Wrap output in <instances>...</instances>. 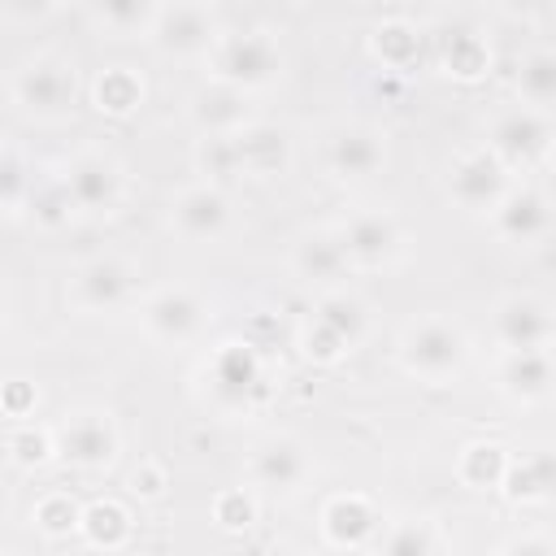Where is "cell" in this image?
Listing matches in <instances>:
<instances>
[{
	"instance_id": "f6af8a7d",
	"label": "cell",
	"mask_w": 556,
	"mask_h": 556,
	"mask_svg": "<svg viewBox=\"0 0 556 556\" xmlns=\"http://www.w3.org/2000/svg\"><path fill=\"white\" fill-rule=\"evenodd\" d=\"M0 326H4V291H0Z\"/></svg>"
},
{
	"instance_id": "e0dca14e",
	"label": "cell",
	"mask_w": 556,
	"mask_h": 556,
	"mask_svg": "<svg viewBox=\"0 0 556 556\" xmlns=\"http://www.w3.org/2000/svg\"><path fill=\"white\" fill-rule=\"evenodd\" d=\"M495 382L521 408L543 404L552 395V356H547V348H504V356L495 365Z\"/></svg>"
},
{
	"instance_id": "8fae6325",
	"label": "cell",
	"mask_w": 556,
	"mask_h": 556,
	"mask_svg": "<svg viewBox=\"0 0 556 556\" xmlns=\"http://www.w3.org/2000/svg\"><path fill=\"white\" fill-rule=\"evenodd\" d=\"M491 226L504 243H517V248L543 243L552 230V204L539 187H508L491 208Z\"/></svg>"
},
{
	"instance_id": "6da1fadb",
	"label": "cell",
	"mask_w": 556,
	"mask_h": 556,
	"mask_svg": "<svg viewBox=\"0 0 556 556\" xmlns=\"http://www.w3.org/2000/svg\"><path fill=\"white\" fill-rule=\"evenodd\" d=\"M208 65H213L217 83H230L239 91H256V87L278 83L287 61H282V48L269 30H239V35H217Z\"/></svg>"
},
{
	"instance_id": "30bf717a",
	"label": "cell",
	"mask_w": 556,
	"mask_h": 556,
	"mask_svg": "<svg viewBox=\"0 0 556 556\" xmlns=\"http://www.w3.org/2000/svg\"><path fill=\"white\" fill-rule=\"evenodd\" d=\"M508 187H513V182H508V169H504L486 148L456 156L452 169H447V195H452L465 213H491L495 200H500Z\"/></svg>"
},
{
	"instance_id": "d6986e66",
	"label": "cell",
	"mask_w": 556,
	"mask_h": 556,
	"mask_svg": "<svg viewBox=\"0 0 556 556\" xmlns=\"http://www.w3.org/2000/svg\"><path fill=\"white\" fill-rule=\"evenodd\" d=\"M378 526H382V513L361 491L330 495L326 508H321V539L330 547H365L378 534Z\"/></svg>"
},
{
	"instance_id": "8992f818",
	"label": "cell",
	"mask_w": 556,
	"mask_h": 556,
	"mask_svg": "<svg viewBox=\"0 0 556 556\" xmlns=\"http://www.w3.org/2000/svg\"><path fill=\"white\" fill-rule=\"evenodd\" d=\"M547 148H552V122H547V109H508L491 122V139H486V152L513 174V169H530L539 161H547Z\"/></svg>"
},
{
	"instance_id": "d6a6232c",
	"label": "cell",
	"mask_w": 556,
	"mask_h": 556,
	"mask_svg": "<svg viewBox=\"0 0 556 556\" xmlns=\"http://www.w3.org/2000/svg\"><path fill=\"white\" fill-rule=\"evenodd\" d=\"M195 169L204 174V182L222 187L230 178H239V156H235V139L230 135H204L195 143Z\"/></svg>"
},
{
	"instance_id": "4dcf8cb0",
	"label": "cell",
	"mask_w": 556,
	"mask_h": 556,
	"mask_svg": "<svg viewBox=\"0 0 556 556\" xmlns=\"http://www.w3.org/2000/svg\"><path fill=\"white\" fill-rule=\"evenodd\" d=\"M96 13L117 35H143V30H152L161 0H96Z\"/></svg>"
},
{
	"instance_id": "603a6c76",
	"label": "cell",
	"mask_w": 556,
	"mask_h": 556,
	"mask_svg": "<svg viewBox=\"0 0 556 556\" xmlns=\"http://www.w3.org/2000/svg\"><path fill=\"white\" fill-rule=\"evenodd\" d=\"M552 482H556V465H552V452L539 447V452H521V456H508L504 465V478L495 491H504L508 504H547L552 495Z\"/></svg>"
},
{
	"instance_id": "83f0119b",
	"label": "cell",
	"mask_w": 556,
	"mask_h": 556,
	"mask_svg": "<svg viewBox=\"0 0 556 556\" xmlns=\"http://www.w3.org/2000/svg\"><path fill=\"white\" fill-rule=\"evenodd\" d=\"M313 317H317L326 330H334L348 348H356V343L365 339V330H369V308H365V300L352 295V291H339V287L317 300Z\"/></svg>"
},
{
	"instance_id": "4fadbf2b",
	"label": "cell",
	"mask_w": 556,
	"mask_h": 556,
	"mask_svg": "<svg viewBox=\"0 0 556 556\" xmlns=\"http://www.w3.org/2000/svg\"><path fill=\"white\" fill-rule=\"evenodd\" d=\"M143 326L161 343H187L204 326V300L187 287H161L143 300Z\"/></svg>"
},
{
	"instance_id": "5b68a950",
	"label": "cell",
	"mask_w": 556,
	"mask_h": 556,
	"mask_svg": "<svg viewBox=\"0 0 556 556\" xmlns=\"http://www.w3.org/2000/svg\"><path fill=\"white\" fill-rule=\"evenodd\" d=\"M13 100L30 117H61L78 100V74L65 56H35L13 74Z\"/></svg>"
},
{
	"instance_id": "3957f363",
	"label": "cell",
	"mask_w": 556,
	"mask_h": 556,
	"mask_svg": "<svg viewBox=\"0 0 556 556\" xmlns=\"http://www.w3.org/2000/svg\"><path fill=\"white\" fill-rule=\"evenodd\" d=\"M204 378H208L213 404L226 408V413H248L261 400V391H265V369H261V356H256V348L248 339L243 343L239 339L222 343L213 352Z\"/></svg>"
},
{
	"instance_id": "ba28073f",
	"label": "cell",
	"mask_w": 556,
	"mask_h": 556,
	"mask_svg": "<svg viewBox=\"0 0 556 556\" xmlns=\"http://www.w3.org/2000/svg\"><path fill=\"white\" fill-rule=\"evenodd\" d=\"M61 187L74 213H113L122 200V165L104 152H78L61 169Z\"/></svg>"
},
{
	"instance_id": "7402d4cb",
	"label": "cell",
	"mask_w": 556,
	"mask_h": 556,
	"mask_svg": "<svg viewBox=\"0 0 556 556\" xmlns=\"http://www.w3.org/2000/svg\"><path fill=\"white\" fill-rule=\"evenodd\" d=\"M291 269L300 282L308 287H339V278L348 274V256H343V243L334 230H313L295 243L291 252Z\"/></svg>"
},
{
	"instance_id": "7bdbcfd3",
	"label": "cell",
	"mask_w": 556,
	"mask_h": 556,
	"mask_svg": "<svg viewBox=\"0 0 556 556\" xmlns=\"http://www.w3.org/2000/svg\"><path fill=\"white\" fill-rule=\"evenodd\" d=\"M500 552H521V556H552L556 543L547 534H521V539H508Z\"/></svg>"
},
{
	"instance_id": "9a60e30c",
	"label": "cell",
	"mask_w": 556,
	"mask_h": 556,
	"mask_svg": "<svg viewBox=\"0 0 556 556\" xmlns=\"http://www.w3.org/2000/svg\"><path fill=\"white\" fill-rule=\"evenodd\" d=\"M248 478L252 486L269 491V495H291L304 478H308V452L300 439H287V434H274L265 439L252 460H248Z\"/></svg>"
},
{
	"instance_id": "b9f144b4",
	"label": "cell",
	"mask_w": 556,
	"mask_h": 556,
	"mask_svg": "<svg viewBox=\"0 0 556 556\" xmlns=\"http://www.w3.org/2000/svg\"><path fill=\"white\" fill-rule=\"evenodd\" d=\"M56 9V0H0V13L13 22H43Z\"/></svg>"
},
{
	"instance_id": "836d02e7",
	"label": "cell",
	"mask_w": 556,
	"mask_h": 556,
	"mask_svg": "<svg viewBox=\"0 0 556 556\" xmlns=\"http://www.w3.org/2000/svg\"><path fill=\"white\" fill-rule=\"evenodd\" d=\"M30 217H35V226H43V230H56V226H65L70 217H74V204H70V195H65V187H61V178H52V182H30V191H26V204H22Z\"/></svg>"
},
{
	"instance_id": "4316f807",
	"label": "cell",
	"mask_w": 556,
	"mask_h": 556,
	"mask_svg": "<svg viewBox=\"0 0 556 556\" xmlns=\"http://www.w3.org/2000/svg\"><path fill=\"white\" fill-rule=\"evenodd\" d=\"M91 104L104 117H130L143 104V78L130 65H109V70H100V78L91 87Z\"/></svg>"
},
{
	"instance_id": "5bb4252c",
	"label": "cell",
	"mask_w": 556,
	"mask_h": 556,
	"mask_svg": "<svg viewBox=\"0 0 556 556\" xmlns=\"http://www.w3.org/2000/svg\"><path fill=\"white\" fill-rule=\"evenodd\" d=\"M491 330H495L500 348H547L552 343V308H547V300H539L530 291L504 295L495 304Z\"/></svg>"
},
{
	"instance_id": "ac0fdd59",
	"label": "cell",
	"mask_w": 556,
	"mask_h": 556,
	"mask_svg": "<svg viewBox=\"0 0 556 556\" xmlns=\"http://www.w3.org/2000/svg\"><path fill=\"white\" fill-rule=\"evenodd\" d=\"M235 139V156H239V174L248 178H278L291 165V139L282 126L269 122H248L239 130H230Z\"/></svg>"
},
{
	"instance_id": "8d00e7d4",
	"label": "cell",
	"mask_w": 556,
	"mask_h": 556,
	"mask_svg": "<svg viewBox=\"0 0 556 556\" xmlns=\"http://www.w3.org/2000/svg\"><path fill=\"white\" fill-rule=\"evenodd\" d=\"M213 521H217L222 530H248V526L256 521V500H252V491H243V486L217 491V495H213Z\"/></svg>"
},
{
	"instance_id": "484cf974",
	"label": "cell",
	"mask_w": 556,
	"mask_h": 556,
	"mask_svg": "<svg viewBox=\"0 0 556 556\" xmlns=\"http://www.w3.org/2000/svg\"><path fill=\"white\" fill-rule=\"evenodd\" d=\"M369 52L382 61V70L408 74V70H417V61H421V30H417L413 22H404V17H387V22H378L374 35H369Z\"/></svg>"
},
{
	"instance_id": "d4e9b609",
	"label": "cell",
	"mask_w": 556,
	"mask_h": 556,
	"mask_svg": "<svg viewBox=\"0 0 556 556\" xmlns=\"http://www.w3.org/2000/svg\"><path fill=\"white\" fill-rule=\"evenodd\" d=\"M78 534H83V543L96 547V552H117V547L130 543L135 521H130L126 504H117V500H91V504H83Z\"/></svg>"
},
{
	"instance_id": "7a4b0ae2",
	"label": "cell",
	"mask_w": 556,
	"mask_h": 556,
	"mask_svg": "<svg viewBox=\"0 0 556 556\" xmlns=\"http://www.w3.org/2000/svg\"><path fill=\"white\" fill-rule=\"evenodd\" d=\"M469 356V339L447 317H421L400 339V365L421 382H447Z\"/></svg>"
},
{
	"instance_id": "1f68e13d",
	"label": "cell",
	"mask_w": 556,
	"mask_h": 556,
	"mask_svg": "<svg viewBox=\"0 0 556 556\" xmlns=\"http://www.w3.org/2000/svg\"><path fill=\"white\" fill-rule=\"evenodd\" d=\"M378 547L391 552V556H426V552H439L443 539L434 530V521H395L387 534H378Z\"/></svg>"
},
{
	"instance_id": "f35d334b",
	"label": "cell",
	"mask_w": 556,
	"mask_h": 556,
	"mask_svg": "<svg viewBox=\"0 0 556 556\" xmlns=\"http://www.w3.org/2000/svg\"><path fill=\"white\" fill-rule=\"evenodd\" d=\"M26 191H30V169L22 165V156L0 152V208L26 204Z\"/></svg>"
},
{
	"instance_id": "ffe728a7",
	"label": "cell",
	"mask_w": 556,
	"mask_h": 556,
	"mask_svg": "<svg viewBox=\"0 0 556 556\" xmlns=\"http://www.w3.org/2000/svg\"><path fill=\"white\" fill-rule=\"evenodd\" d=\"M130 287H135V274L126 261L117 256H96L87 261L78 274H74V300L91 313H109V308H122L130 300Z\"/></svg>"
},
{
	"instance_id": "9c48e42d",
	"label": "cell",
	"mask_w": 556,
	"mask_h": 556,
	"mask_svg": "<svg viewBox=\"0 0 556 556\" xmlns=\"http://www.w3.org/2000/svg\"><path fill=\"white\" fill-rule=\"evenodd\" d=\"M334 235L343 243L348 265L356 269H382L404 252V230L391 213H352Z\"/></svg>"
},
{
	"instance_id": "60d3db41",
	"label": "cell",
	"mask_w": 556,
	"mask_h": 556,
	"mask_svg": "<svg viewBox=\"0 0 556 556\" xmlns=\"http://www.w3.org/2000/svg\"><path fill=\"white\" fill-rule=\"evenodd\" d=\"M130 491H135L139 500H161V495H165V469H161L156 460H143V465L130 473Z\"/></svg>"
},
{
	"instance_id": "d590c367",
	"label": "cell",
	"mask_w": 556,
	"mask_h": 556,
	"mask_svg": "<svg viewBox=\"0 0 556 556\" xmlns=\"http://www.w3.org/2000/svg\"><path fill=\"white\" fill-rule=\"evenodd\" d=\"M78 517H83V504H78L70 491H48V495L35 504V513H30V521H35L48 539L74 534V530H78Z\"/></svg>"
},
{
	"instance_id": "ab89813d",
	"label": "cell",
	"mask_w": 556,
	"mask_h": 556,
	"mask_svg": "<svg viewBox=\"0 0 556 556\" xmlns=\"http://www.w3.org/2000/svg\"><path fill=\"white\" fill-rule=\"evenodd\" d=\"M35 404H39V391H35L30 382H4V387H0V413H9V417H30Z\"/></svg>"
},
{
	"instance_id": "277c9868",
	"label": "cell",
	"mask_w": 556,
	"mask_h": 556,
	"mask_svg": "<svg viewBox=\"0 0 556 556\" xmlns=\"http://www.w3.org/2000/svg\"><path fill=\"white\" fill-rule=\"evenodd\" d=\"M52 443H56V456L83 473L109 469L117 460V447H122L113 417L100 408H78L70 417H61V426L52 430Z\"/></svg>"
},
{
	"instance_id": "2e32d148",
	"label": "cell",
	"mask_w": 556,
	"mask_h": 556,
	"mask_svg": "<svg viewBox=\"0 0 556 556\" xmlns=\"http://www.w3.org/2000/svg\"><path fill=\"white\" fill-rule=\"evenodd\" d=\"M169 217H174V230H178L182 239H191V243H208V239L226 235V226H230V200H226L222 187H213V182H195V187L178 191Z\"/></svg>"
},
{
	"instance_id": "ee69618b",
	"label": "cell",
	"mask_w": 556,
	"mask_h": 556,
	"mask_svg": "<svg viewBox=\"0 0 556 556\" xmlns=\"http://www.w3.org/2000/svg\"><path fill=\"white\" fill-rule=\"evenodd\" d=\"M543 4H547V0H495V9L508 13V17H534Z\"/></svg>"
},
{
	"instance_id": "74e56055",
	"label": "cell",
	"mask_w": 556,
	"mask_h": 556,
	"mask_svg": "<svg viewBox=\"0 0 556 556\" xmlns=\"http://www.w3.org/2000/svg\"><path fill=\"white\" fill-rule=\"evenodd\" d=\"M300 352H304V361H313V365H334V361H343L352 348H348L334 330H326L317 317H308V326L300 330Z\"/></svg>"
},
{
	"instance_id": "7c38bea8",
	"label": "cell",
	"mask_w": 556,
	"mask_h": 556,
	"mask_svg": "<svg viewBox=\"0 0 556 556\" xmlns=\"http://www.w3.org/2000/svg\"><path fill=\"white\" fill-rule=\"evenodd\" d=\"M326 165L334 178L343 182H361V178H374L382 165H387V139L382 130L365 126V122H352V126H339L326 143Z\"/></svg>"
},
{
	"instance_id": "52a82bcc",
	"label": "cell",
	"mask_w": 556,
	"mask_h": 556,
	"mask_svg": "<svg viewBox=\"0 0 556 556\" xmlns=\"http://www.w3.org/2000/svg\"><path fill=\"white\" fill-rule=\"evenodd\" d=\"M148 35L165 56H208L222 30H217V17H213L208 4L174 0V4H161Z\"/></svg>"
},
{
	"instance_id": "f1b7e54d",
	"label": "cell",
	"mask_w": 556,
	"mask_h": 556,
	"mask_svg": "<svg viewBox=\"0 0 556 556\" xmlns=\"http://www.w3.org/2000/svg\"><path fill=\"white\" fill-rule=\"evenodd\" d=\"M504 465H508V447L495 443V439H473L460 447L456 456V478L469 486V491H495L500 478H504Z\"/></svg>"
},
{
	"instance_id": "44dd1931",
	"label": "cell",
	"mask_w": 556,
	"mask_h": 556,
	"mask_svg": "<svg viewBox=\"0 0 556 556\" xmlns=\"http://www.w3.org/2000/svg\"><path fill=\"white\" fill-rule=\"evenodd\" d=\"M187 113L200 126V135H230V130H239V126L252 122L248 117V91H239L230 83H217V78L191 96V109Z\"/></svg>"
},
{
	"instance_id": "f546056e",
	"label": "cell",
	"mask_w": 556,
	"mask_h": 556,
	"mask_svg": "<svg viewBox=\"0 0 556 556\" xmlns=\"http://www.w3.org/2000/svg\"><path fill=\"white\" fill-rule=\"evenodd\" d=\"M517 96L530 109H552V100H556V56L547 48H534L517 61Z\"/></svg>"
},
{
	"instance_id": "e575fe53",
	"label": "cell",
	"mask_w": 556,
	"mask_h": 556,
	"mask_svg": "<svg viewBox=\"0 0 556 556\" xmlns=\"http://www.w3.org/2000/svg\"><path fill=\"white\" fill-rule=\"evenodd\" d=\"M4 452H9V460H13L17 469H39V465H48V460L56 456V443H52V430L22 421V426L4 439Z\"/></svg>"
},
{
	"instance_id": "cb8c5ba5",
	"label": "cell",
	"mask_w": 556,
	"mask_h": 556,
	"mask_svg": "<svg viewBox=\"0 0 556 556\" xmlns=\"http://www.w3.org/2000/svg\"><path fill=\"white\" fill-rule=\"evenodd\" d=\"M439 70L456 83H478L491 70V48L473 26H447L439 35Z\"/></svg>"
}]
</instances>
